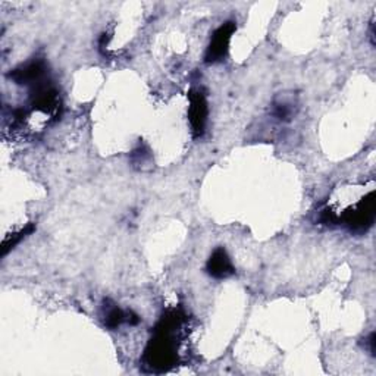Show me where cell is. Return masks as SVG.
<instances>
[{
    "instance_id": "obj_6",
    "label": "cell",
    "mask_w": 376,
    "mask_h": 376,
    "mask_svg": "<svg viewBox=\"0 0 376 376\" xmlns=\"http://www.w3.org/2000/svg\"><path fill=\"white\" fill-rule=\"evenodd\" d=\"M294 115V103L287 102V100H281L275 102L274 105V116L278 118L279 121H290L291 116Z\"/></svg>"
},
{
    "instance_id": "obj_7",
    "label": "cell",
    "mask_w": 376,
    "mask_h": 376,
    "mask_svg": "<svg viewBox=\"0 0 376 376\" xmlns=\"http://www.w3.org/2000/svg\"><path fill=\"white\" fill-rule=\"evenodd\" d=\"M34 231V227L33 225H28L27 228H24V229H21L20 232H17V234H13V235H11V237H8L6 240H5V243H4V247H2V255L5 256L8 252H9V250L11 248H13L15 246H17L22 239H25L27 237V235L28 234H31V232H33Z\"/></svg>"
},
{
    "instance_id": "obj_3",
    "label": "cell",
    "mask_w": 376,
    "mask_h": 376,
    "mask_svg": "<svg viewBox=\"0 0 376 376\" xmlns=\"http://www.w3.org/2000/svg\"><path fill=\"white\" fill-rule=\"evenodd\" d=\"M47 75V67L44 64V60H31L27 65H22L21 68H17L11 72V78L17 83L22 86H39L46 81Z\"/></svg>"
},
{
    "instance_id": "obj_1",
    "label": "cell",
    "mask_w": 376,
    "mask_h": 376,
    "mask_svg": "<svg viewBox=\"0 0 376 376\" xmlns=\"http://www.w3.org/2000/svg\"><path fill=\"white\" fill-rule=\"evenodd\" d=\"M190 123L193 128L194 138H200L205 134L206 130V121H208V100L206 94L201 90H192L190 94Z\"/></svg>"
},
{
    "instance_id": "obj_4",
    "label": "cell",
    "mask_w": 376,
    "mask_h": 376,
    "mask_svg": "<svg viewBox=\"0 0 376 376\" xmlns=\"http://www.w3.org/2000/svg\"><path fill=\"white\" fill-rule=\"evenodd\" d=\"M208 272L216 279H224L234 275V266L224 247L216 248L208 262Z\"/></svg>"
},
{
    "instance_id": "obj_2",
    "label": "cell",
    "mask_w": 376,
    "mask_h": 376,
    "mask_svg": "<svg viewBox=\"0 0 376 376\" xmlns=\"http://www.w3.org/2000/svg\"><path fill=\"white\" fill-rule=\"evenodd\" d=\"M234 31H235V22L232 21L225 22L215 31L205 56V60L208 64H215V62L222 60L227 56L229 40L231 36L234 34Z\"/></svg>"
},
{
    "instance_id": "obj_5",
    "label": "cell",
    "mask_w": 376,
    "mask_h": 376,
    "mask_svg": "<svg viewBox=\"0 0 376 376\" xmlns=\"http://www.w3.org/2000/svg\"><path fill=\"white\" fill-rule=\"evenodd\" d=\"M123 322H128L131 325H135L140 322V318L134 315L133 311H123L118 306H107L105 313V325L109 329H116Z\"/></svg>"
}]
</instances>
